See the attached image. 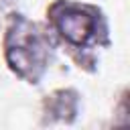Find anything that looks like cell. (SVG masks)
Instances as JSON below:
<instances>
[{"label":"cell","instance_id":"1","mask_svg":"<svg viewBox=\"0 0 130 130\" xmlns=\"http://www.w3.org/2000/svg\"><path fill=\"white\" fill-rule=\"evenodd\" d=\"M8 59H10L12 67H16L20 73L30 71L32 67L43 63V47L32 30V26L24 20H20L16 24V28L10 32Z\"/></svg>","mask_w":130,"mask_h":130},{"label":"cell","instance_id":"2","mask_svg":"<svg viewBox=\"0 0 130 130\" xmlns=\"http://www.w3.org/2000/svg\"><path fill=\"white\" fill-rule=\"evenodd\" d=\"M57 26L61 30V35L75 43V45H81L85 43L91 35H93V18L81 10H65L61 16H57Z\"/></svg>","mask_w":130,"mask_h":130}]
</instances>
